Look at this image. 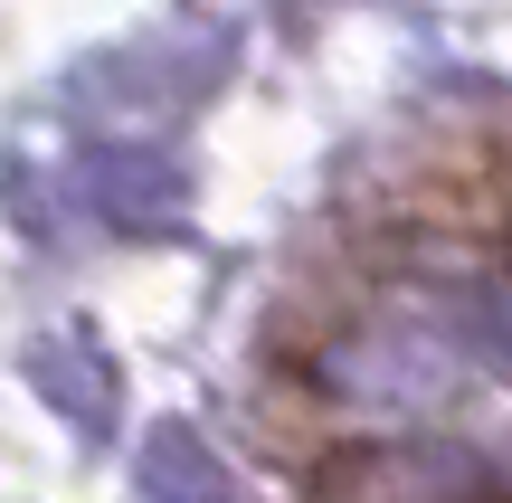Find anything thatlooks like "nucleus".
Masks as SVG:
<instances>
[{
    "mask_svg": "<svg viewBox=\"0 0 512 503\" xmlns=\"http://www.w3.org/2000/svg\"><path fill=\"white\" fill-rule=\"evenodd\" d=\"M29 380H38V399H48L67 428H86V437H105L114 409H124L114 352H105L95 333H38V342H29Z\"/></svg>",
    "mask_w": 512,
    "mask_h": 503,
    "instance_id": "f257e3e1",
    "label": "nucleus"
},
{
    "mask_svg": "<svg viewBox=\"0 0 512 503\" xmlns=\"http://www.w3.org/2000/svg\"><path fill=\"white\" fill-rule=\"evenodd\" d=\"M86 190H95V209H105L114 228H171L181 219V162H171V152H152V143H105L86 162Z\"/></svg>",
    "mask_w": 512,
    "mask_h": 503,
    "instance_id": "f03ea898",
    "label": "nucleus"
},
{
    "mask_svg": "<svg viewBox=\"0 0 512 503\" xmlns=\"http://www.w3.org/2000/svg\"><path fill=\"white\" fill-rule=\"evenodd\" d=\"M133 494H143V503H238L228 466L209 456V437L181 428V418H162V428L143 437V456H133Z\"/></svg>",
    "mask_w": 512,
    "mask_h": 503,
    "instance_id": "7ed1b4c3",
    "label": "nucleus"
}]
</instances>
